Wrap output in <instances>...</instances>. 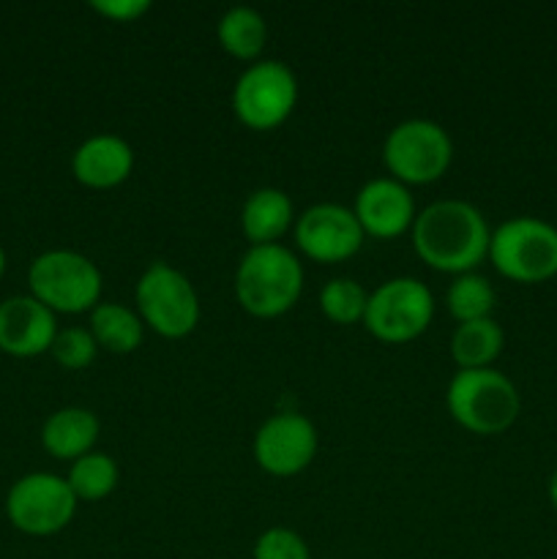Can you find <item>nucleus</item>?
Returning a JSON list of instances; mask_svg holds the SVG:
<instances>
[{
  "mask_svg": "<svg viewBox=\"0 0 557 559\" xmlns=\"http://www.w3.org/2000/svg\"><path fill=\"white\" fill-rule=\"evenodd\" d=\"M489 224L467 200H440L415 216L413 246L420 260L442 273H473L489 257Z\"/></svg>",
  "mask_w": 557,
  "mask_h": 559,
  "instance_id": "nucleus-1",
  "label": "nucleus"
},
{
  "mask_svg": "<svg viewBox=\"0 0 557 559\" xmlns=\"http://www.w3.org/2000/svg\"><path fill=\"white\" fill-rule=\"evenodd\" d=\"M304 267L284 246H251L235 271V295L244 311L260 320L282 317L298 304Z\"/></svg>",
  "mask_w": 557,
  "mask_h": 559,
  "instance_id": "nucleus-2",
  "label": "nucleus"
},
{
  "mask_svg": "<svg viewBox=\"0 0 557 559\" xmlns=\"http://www.w3.org/2000/svg\"><path fill=\"white\" fill-rule=\"evenodd\" d=\"M446 407L462 429L495 437L511 429L522 409L517 385L495 369H459L448 382Z\"/></svg>",
  "mask_w": 557,
  "mask_h": 559,
  "instance_id": "nucleus-3",
  "label": "nucleus"
},
{
  "mask_svg": "<svg viewBox=\"0 0 557 559\" xmlns=\"http://www.w3.org/2000/svg\"><path fill=\"white\" fill-rule=\"evenodd\" d=\"M31 295L55 314H82L102 304V271L91 257L71 249L38 254L27 271Z\"/></svg>",
  "mask_w": 557,
  "mask_h": 559,
  "instance_id": "nucleus-4",
  "label": "nucleus"
},
{
  "mask_svg": "<svg viewBox=\"0 0 557 559\" xmlns=\"http://www.w3.org/2000/svg\"><path fill=\"white\" fill-rule=\"evenodd\" d=\"M489 260L511 282H549L557 276V227L533 216L508 218L491 233Z\"/></svg>",
  "mask_w": 557,
  "mask_h": 559,
  "instance_id": "nucleus-5",
  "label": "nucleus"
},
{
  "mask_svg": "<svg viewBox=\"0 0 557 559\" xmlns=\"http://www.w3.org/2000/svg\"><path fill=\"white\" fill-rule=\"evenodd\" d=\"M382 162L393 180L404 186H424L442 178L453 162V142L440 123L426 118L402 120L393 126L382 145Z\"/></svg>",
  "mask_w": 557,
  "mask_h": 559,
  "instance_id": "nucleus-6",
  "label": "nucleus"
},
{
  "mask_svg": "<svg viewBox=\"0 0 557 559\" xmlns=\"http://www.w3.org/2000/svg\"><path fill=\"white\" fill-rule=\"evenodd\" d=\"M137 309L142 322L164 338H186L200 322V298L186 273L167 262H153L137 282Z\"/></svg>",
  "mask_w": 557,
  "mask_h": 559,
  "instance_id": "nucleus-7",
  "label": "nucleus"
},
{
  "mask_svg": "<svg viewBox=\"0 0 557 559\" xmlns=\"http://www.w3.org/2000/svg\"><path fill=\"white\" fill-rule=\"evenodd\" d=\"M435 317V298L418 278L399 276L382 282L366 300L364 322L375 338L404 344L418 338Z\"/></svg>",
  "mask_w": 557,
  "mask_h": 559,
  "instance_id": "nucleus-8",
  "label": "nucleus"
},
{
  "mask_svg": "<svg viewBox=\"0 0 557 559\" xmlns=\"http://www.w3.org/2000/svg\"><path fill=\"white\" fill-rule=\"evenodd\" d=\"M298 104V80L282 60H257L235 82L233 109L244 126L271 131L293 115Z\"/></svg>",
  "mask_w": 557,
  "mask_h": 559,
  "instance_id": "nucleus-9",
  "label": "nucleus"
},
{
  "mask_svg": "<svg viewBox=\"0 0 557 559\" xmlns=\"http://www.w3.org/2000/svg\"><path fill=\"white\" fill-rule=\"evenodd\" d=\"M76 497L69 480L52 473H31L16 480L5 497V516L20 533L47 538L71 524Z\"/></svg>",
  "mask_w": 557,
  "mask_h": 559,
  "instance_id": "nucleus-10",
  "label": "nucleus"
},
{
  "mask_svg": "<svg viewBox=\"0 0 557 559\" xmlns=\"http://www.w3.org/2000/svg\"><path fill=\"white\" fill-rule=\"evenodd\" d=\"M317 429L306 415L276 413L257 429L254 459L268 475L293 478L317 456Z\"/></svg>",
  "mask_w": 557,
  "mask_h": 559,
  "instance_id": "nucleus-11",
  "label": "nucleus"
},
{
  "mask_svg": "<svg viewBox=\"0 0 557 559\" xmlns=\"http://www.w3.org/2000/svg\"><path fill=\"white\" fill-rule=\"evenodd\" d=\"M364 229L349 207L320 202L304 211L295 224V243L315 262H344L364 246Z\"/></svg>",
  "mask_w": 557,
  "mask_h": 559,
  "instance_id": "nucleus-12",
  "label": "nucleus"
},
{
  "mask_svg": "<svg viewBox=\"0 0 557 559\" xmlns=\"http://www.w3.org/2000/svg\"><path fill=\"white\" fill-rule=\"evenodd\" d=\"M58 322L55 311L38 304L33 295H16L0 304V353L14 358H36L49 353Z\"/></svg>",
  "mask_w": 557,
  "mask_h": 559,
  "instance_id": "nucleus-13",
  "label": "nucleus"
},
{
  "mask_svg": "<svg viewBox=\"0 0 557 559\" xmlns=\"http://www.w3.org/2000/svg\"><path fill=\"white\" fill-rule=\"evenodd\" d=\"M364 235L391 240L415 224V202L404 183L393 178H375L358 191L353 207Z\"/></svg>",
  "mask_w": 557,
  "mask_h": 559,
  "instance_id": "nucleus-14",
  "label": "nucleus"
},
{
  "mask_svg": "<svg viewBox=\"0 0 557 559\" xmlns=\"http://www.w3.org/2000/svg\"><path fill=\"white\" fill-rule=\"evenodd\" d=\"M134 169V151L118 134L87 136L71 156V173L87 189H112Z\"/></svg>",
  "mask_w": 557,
  "mask_h": 559,
  "instance_id": "nucleus-15",
  "label": "nucleus"
},
{
  "mask_svg": "<svg viewBox=\"0 0 557 559\" xmlns=\"http://www.w3.org/2000/svg\"><path fill=\"white\" fill-rule=\"evenodd\" d=\"M98 431H102V424L91 409L63 407L44 420L42 445L49 456L76 462L85 453H91V448L98 440Z\"/></svg>",
  "mask_w": 557,
  "mask_h": 559,
  "instance_id": "nucleus-16",
  "label": "nucleus"
},
{
  "mask_svg": "<svg viewBox=\"0 0 557 559\" xmlns=\"http://www.w3.org/2000/svg\"><path fill=\"white\" fill-rule=\"evenodd\" d=\"M293 224V200L282 189H257L246 197L240 227L251 246H271Z\"/></svg>",
  "mask_w": 557,
  "mask_h": 559,
  "instance_id": "nucleus-17",
  "label": "nucleus"
},
{
  "mask_svg": "<svg viewBox=\"0 0 557 559\" xmlns=\"http://www.w3.org/2000/svg\"><path fill=\"white\" fill-rule=\"evenodd\" d=\"M502 344V328L491 317L462 322L451 336V358L459 369H491V364L500 358Z\"/></svg>",
  "mask_w": 557,
  "mask_h": 559,
  "instance_id": "nucleus-18",
  "label": "nucleus"
},
{
  "mask_svg": "<svg viewBox=\"0 0 557 559\" xmlns=\"http://www.w3.org/2000/svg\"><path fill=\"white\" fill-rule=\"evenodd\" d=\"M91 333L98 347L115 355H129L142 344L145 328H142L140 317L126 306L98 304L91 311Z\"/></svg>",
  "mask_w": 557,
  "mask_h": 559,
  "instance_id": "nucleus-19",
  "label": "nucleus"
},
{
  "mask_svg": "<svg viewBox=\"0 0 557 559\" xmlns=\"http://www.w3.org/2000/svg\"><path fill=\"white\" fill-rule=\"evenodd\" d=\"M216 33L224 52L238 60H254L268 41L265 20L260 11L249 9V5H233L229 11H224Z\"/></svg>",
  "mask_w": 557,
  "mask_h": 559,
  "instance_id": "nucleus-20",
  "label": "nucleus"
},
{
  "mask_svg": "<svg viewBox=\"0 0 557 559\" xmlns=\"http://www.w3.org/2000/svg\"><path fill=\"white\" fill-rule=\"evenodd\" d=\"M118 464L107 453H85L82 459L71 462L69 486L76 502H98L109 497L118 486Z\"/></svg>",
  "mask_w": 557,
  "mask_h": 559,
  "instance_id": "nucleus-21",
  "label": "nucleus"
},
{
  "mask_svg": "<svg viewBox=\"0 0 557 559\" xmlns=\"http://www.w3.org/2000/svg\"><path fill=\"white\" fill-rule=\"evenodd\" d=\"M495 304V287L489 284V278L478 276V273H462L446 293V306L451 317H457L459 325L491 317Z\"/></svg>",
  "mask_w": 557,
  "mask_h": 559,
  "instance_id": "nucleus-22",
  "label": "nucleus"
},
{
  "mask_svg": "<svg viewBox=\"0 0 557 559\" xmlns=\"http://www.w3.org/2000/svg\"><path fill=\"white\" fill-rule=\"evenodd\" d=\"M366 289L355 278H331L320 293V309L336 325H355L366 314Z\"/></svg>",
  "mask_w": 557,
  "mask_h": 559,
  "instance_id": "nucleus-23",
  "label": "nucleus"
},
{
  "mask_svg": "<svg viewBox=\"0 0 557 559\" xmlns=\"http://www.w3.org/2000/svg\"><path fill=\"white\" fill-rule=\"evenodd\" d=\"M49 353H52V358L63 369L82 371L96 360L98 344L93 338V333L85 331V328H66V331H58Z\"/></svg>",
  "mask_w": 557,
  "mask_h": 559,
  "instance_id": "nucleus-24",
  "label": "nucleus"
},
{
  "mask_svg": "<svg viewBox=\"0 0 557 559\" xmlns=\"http://www.w3.org/2000/svg\"><path fill=\"white\" fill-rule=\"evenodd\" d=\"M254 559H311L309 546L295 530L271 527L257 538Z\"/></svg>",
  "mask_w": 557,
  "mask_h": 559,
  "instance_id": "nucleus-25",
  "label": "nucleus"
},
{
  "mask_svg": "<svg viewBox=\"0 0 557 559\" xmlns=\"http://www.w3.org/2000/svg\"><path fill=\"white\" fill-rule=\"evenodd\" d=\"M93 9L115 22H134L151 11V0H93Z\"/></svg>",
  "mask_w": 557,
  "mask_h": 559,
  "instance_id": "nucleus-26",
  "label": "nucleus"
},
{
  "mask_svg": "<svg viewBox=\"0 0 557 559\" xmlns=\"http://www.w3.org/2000/svg\"><path fill=\"white\" fill-rule=\"evenodd\" d=\"M549 502H552V508L557 511V469L552 473V478H549Z\"/></svg>",
  "mask_w": 557,
  "mask_h": 559,
  "instance_id": "nucleus-27",
  "label": "nucleus"
},
{
  "mask_svg": "<svg viewBox=\"0 0 557 559\" xmlns=\"http://www.w3.org/2000/svg\"><path fill=\"white\" fill-rule=\"evenodd\" d=\"M3 273H5V251L3 246H0V278H3Z\"/></svg>",
  "mask_w": 557,
  "mask_h": 559,
  "instance_id": "nucleus-28",
  "label": "nucleus"
}]
</instances>
